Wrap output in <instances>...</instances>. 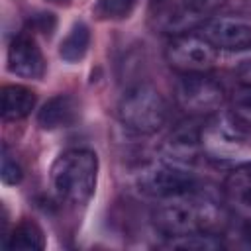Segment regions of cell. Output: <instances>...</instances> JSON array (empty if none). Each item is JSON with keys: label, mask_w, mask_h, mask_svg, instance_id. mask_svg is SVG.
<instances>
[{"label": "cell", "mask_w": 251, "mask_h": 251, "mask_svg": "<svg viewBox=\"0 0 251 251\" xmlns=\"http://www.w3.org/2000/svg\"><path fill=\"white\" fill-rule=\"evenodd\" d=\"M226 220L222 204L200 188L161 198L151 212V224L163 237L218 233Z\"/></svg>", "instance_id": "6da1fadb"}, {"label": "cell", "mask_w": 251, "mask_h": 251, "mask_svg": "<svg viewBox=\"0 0 251 251\" xmlns=\"http://www.w3.org/2000/svg\"><path fill=\"white\" fill-rule=\"evenodd\" d=\"M51 186L69 204H86L98 182V157L90 149H67L51 165Z\"/></svg>", "instance_id": "7a4b0ae2"}, {"label": "cell", "mask_w": 251, "mask_h": 251, "mask_svg": "<svg viewBox=\"0 0 251 251\" xmlns=\"http://www.w3.org/2000/svg\"><path fill=\"white\" fill-rule=\"evenodd\" d=\"M122 126L139 135L157 133L169 120V106L163 94L151 84H135L118 102Z\"/></svg>", "instance_id": "3957f363"}, {"label": "cell", "mask_w": 251, "mask_h": 251, "mask_svg": "<svg viewBox=\"0 0 251 251\" xmlns=\"http://www.w3.org/2000/svg\"><path fill=\"white\" fill-rule=\"evenodd\" d=\"M175 102L188 118H210L226 104V90L208 73L180 75L175 84Z\"/></svg>", "instance_id": "277c9868"}, {"label": "cell", "mask_w": 251, "mask_h": 251, "mask_svg": "<svg viewBox=\"0 0 251 251\" xmlns=\"http://www.w3.org/2000/svg\"><path fill=\"white\" fill-rule=\"evenodd\" d=\"M165 61L178 75L210 73L218 61V49L196 29L171 35L165 45Z\"/></svg>", "instance_id": "5b68a950"}, {"label": "cell", "mask_w": 251, "mask_h": 251, "mask_svg": "<svg viewBox=\"0 0 251 251\" xmlns=\"http://www.w3.org/2000/svg\"><path fill=\"white\" fill-rule=\"evenodd\" d=\"M135 186L141 194L161 200L167 196H175V194L198 188V180L190 171L178 165H173L169 161L165 163L157 161V163L145 165L135 175Z\"/></svg>", "instance_id": "8992f818"}, {"label": "cell", "mask_w": 251, "mask_h": 251, "mask_svg": "<svg viewBox=\"0 0 251 251\" xmlns=\"http://www.w3.org/2000/svg\"><path fill=\"white\" fill-rule=\"evenodd\" d=\"M196 31L204 35L216 49H251V22L239 16H210Z\"/></svg>", "instance_id": "52a82bcc"}, {"label": "cell", "mask_w": 251, "mask_h": 251, "mask_svg": "<svg viewBox=\"0 0 251 251\" xmlns=\"http://www.w3.org/2000/svg\"><path fill=\"white\" fill-rule=\"evenodd\" d=\"M208 126H202V151L212 159H231L241 147V135L237 129V122H229L220 116H210Z\"/></svg>", "instance_id": "ba28073f"}, {"label": "cell", "mask_w": 251, "mask_h": 251, "mask_svg": "<svg viewBox=\"0 0 251 251\" xmlns=\"http://www.w3.org/2000/svg\"><path fill=\"white\" fill-rule=\"evenodd\" d=\"M8 71L22 78L37 80L45 75V57L33 35L20 33L8 47Z\"/></svg>", "instance_id": "9c48e42d"}, {"label": "cell", "mask_w": 251, "mask_h": 251, "mask_svg": "<svg viewBox=\"0 0 251 251\" xmlns=\"http://www.w3.org/2000/svg\"><path fill=\"white\" fill-rule=\"evenodd\" d=\"M78 102L71 94H57L49 98L37 112V126L41 129L53 131L61 127H71L78 120Z\"/></svg>", "instance_id": "30bf717a"}, {"label": "cell", "mask_w": 251, "mask_h": 251, "mask_svg": "<svg viewBox=\"0 0 251 251\" xmlns=\"http://www.w3.org/2000/svg\"><path fill=\"white\" fill-rule=\"evenodd\" d=\"M202 126L192 120L178 124L165 141V151L175 161H194L202 151Z\"/></svg>", "instance_id": "8fae6325"}, {"label": "cell", "mask_w": 251, "mask_h": 251, "mask_svg": "<svg viewBox=\"0 0 251 251\" xmlns=\"http://www.w3.org/2000/svg\"><path fill=\"white\" fill-rule=\"evenodd\" d=\"M37 94L22 84H8L2 88V120L18 122L31 114L35 108Z\"/></svg>", "instance_id": "7c38bea8"}, {"label": "cell", "mask_w": 251, "mask_h": 251, "mask_svg": "<svg viewBox=\"0 0 251 251\" xmlns=\"http://www.w3.org/2000/svg\"><path fill=\"white\" fill-rule=\"evenodd\" d=\"M224 192L237 208L251 210V163H241L229 171L224 182Z\"/></svg>", "instance_id": "4fadbf2b"}, {"label": "cell", "mask_w": 251, "mask_h": 251, "mask_svg": "<svg viewBox=\"0 0 251 251\" xmlns=\"http://www.w3.org/2000/svg\"><path fill=\"white\" fill-rule=\"evenodd\" d=\"M0 245L4 249H43L45 235H43V229L35 222L24 220L12 229L10 235L2 239Z\"/></svg>", "instance_id": "5bb4252c"}, {"label": "cell", "mask_w": 251, "mask_h": 251, "mask_svg": "<svg viewBox=\"0 0 251 251\" xmlns=\"http://www.w3.org/2000/svg\"><path fill=\"white\" fill-rule=\"evenodd\" d=\"M88 45H90V29L86 24L76 22L71 27V31L67 33V37L61 41L59 55L67 63H76L86 55Z\"/></svg>", "instance_id": "9a60e30c"}, {"label": "cell", "mask_w": 251, "mask_h": 251, "mask_svg": "<svg viewBox=\"0 0 251 251\" xmlns=\"http://www.w3.org/2000/svg\"><path fill=\"white\" fill-rule=\"evenodd\" d=\"M165 247L182 249V251H216L224 247V241L220 239L218 233H190V235L167 237Z\"/></svg>", "instance_id": "2e32d148"}, {"label": "cell", "mask_w": 251, "mask_h": 251, "mask_svg": "<svg viewBox=\"0 0 251 251\" xmlns=\"http://www.w3.org/2000/svg\"><path fill=\"white\" fill-rule=\"evenodd\" d=\"M135 4L137 0H96V4L92 6V14L98 20H124L133 12Z\"/></svg>", "instance_id": "e0dca14e"}, {"label": "cell", "mask_w": 251, "mask_h": 251, "mask_svg": "<svg viewBox=\"0 0 251 251\" xmlns=\"http://www.w3.org/2000/svg\"><path fill=\"white\" fill-rule=\"evenodd\" d=\"M229 112L239 126L251 127V86L239 84V88L233 90L229 98Z\"/></svg>", "instance_id": "ac0fdd59"}, {"label": "cell", "mask_w": 251, "mask_h": 251, "mask_svg": "<svg viewBox=\"0 0 251 251\" xmlns=\"http://www.w3.org/2000/svg\"><path fill=\"white\" fill-rule=\"evenodd\" d=\"M24 176V171L20 163L10 155L8 147L2 145V167H0V178L4 184H18Z\"/></svg>", "instance_id": "d6986e66"}, {"label": "cell", "mask_w": 251, "mask_h": 251, "mask_svg": "<svg viewBox=\"0 0 251 251\" xmlns=\"http://www.w3.org/2000/svg\"><path fill=\"white\" fill-rule=\"evenodd\" d=\"M188 10H192L194 14H198L200 18L208 20L210 16H214V12L218 8L224 6L226 0H180Z\"/></svg>", "instance_id": "ffe728a7"}, {"label": "cell", "mask_w": 251, "mask_h": 251, "mask_svg": "<svg viewBox=\"0 0 251 251\" xmlns=\"http://www.w3.org/2000/svg\"><path fill=\"white\" fill-rule=\"evenodd\" d=\"M29 24H31V29L43 33L45 37H51L55 27H57V18L53 14H49V12H41V14L33 16Z\"/></svg>", "instance_id": "44dd1931"}, {"label": "cell", "mask_w": 251, "mask_h": 251, "mask_svg": "<svg viewBox=\"0 0 251 251\" xmlns=\"http://www.w3.org/2000/svg\"><path fill=\"white\" fill-rule=\"evenodd\" d=\"M235 75H237V78H239V84L251 86V57L245 59V61H241V63L237 65Z\"/></svg>", "instance_id": "7402d4cb"}, {"label": "cell", "mask_w": 251, "mask_h": 251, "mask_svg": "<svg viewBox=\"0 0 251 251\" xmlns=\"http://www.w3.org/2000/svg\"><path fill=\"white\" fill-rule=\"evenodd\" d=\"M243 239H245V243L251 247V220L245 224V227H243Z\"/></svg>", "instance_id": "603a6c76"}, {"label": "cell", "mask_w": 251, "mask_h": 251, "mask_svg": "<svg viewBox=\"0 0 251 251\" xmlns=\"http://www.w3.org/2000/svg\"><path fill=\"white\" fill-rule=\"evenodd\" d=\"M47 2H51V4H59V6H63V4H69L71 0H47Z\"/></svg>", "instance_id": "cb8c5ba5"}]
</instances>
